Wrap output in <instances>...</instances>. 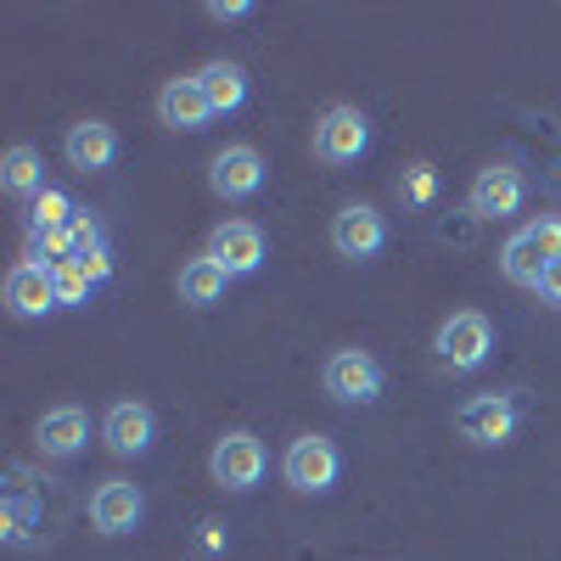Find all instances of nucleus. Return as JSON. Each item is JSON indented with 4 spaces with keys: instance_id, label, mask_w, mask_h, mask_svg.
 Here are the masks:
<instances>
[{
    "instance_id": "27",
    "label": "nucleus",
    "mask_w": 561,
    "mask_h": 561,
    "mask_svg": "<svg viewBox=\"0 0 561 561\" xmlns=\"http://www.w3.org/2000/svg\"><path fill=\"white\" fill-rule=\"evenodd\" d=\"M79 264H84V275L96 280V287H102V280H113V259H107V253H84Z\"/></svg>"
},
{
    "instance_id": "1",
    "label": "nucleus",
    "mask_w": 561,
    "mask_h": 561,
    "mask_svg": "<svg viewBox=\"0 0 561 561\" xmlns=\"http://www.w3.org/2000/svg\"><path fill=\"white\" fill-rule=\"evenodd\" d=\"M561 259V219H534V225H523L517 237H511L505 248H500V270H505V280L511 287H534L539 293V280H545V270Z\"/></svg>"
},
{
    "instance_id": "28",
    "label": "nucleus",
    "mask_w": 561,
    "mask_h": 561,
    "mask_svg": "<svg viewBox=\"0 0 561 561\" xmlns=\"http://www.w3.org/2000/svg\"><path fill=\"white\" fill-rule=\"evenodd\" d=\"M539 298H550V304H561V259L545 270V280H539Z\"/></svg>"
},
{
    "instance_id": "16",
    "label": "nucleus",
    "mask_w": 561,
    "mask_h": 561,
    "mask_svg": "<svg viewBox=\"0 0 561 561\" xmlns=\"http://www.w3.org/2000/svg\"><path fill=\"white\" fill-rule=\"evenodd\" d=\"M158 118L169 124V129H208V118H214V107H208V96H203V79L197 73H180V79H169L163 90H158Z\"/></svg>"
},
{
    "instance_id": "9",
    "label": "nucleus",
    "mask_w": 561,
    "mask_h": 561,
    "mask_svg": "<svg viewBox=\"0 0 561 561\" xmlns=\"http://www.w3.org/2000/svg\"><path fill=\"white\" fill-rule=\"evenodd\" d=\"M264 158H259V147H219L214 152V163H208V185H214V197H225V203H248V197H259L264 192Z\"/></svg>"
},
{
    "instance_id": "5",
    "label": "nucleus",
    "mask_w": 561,
    "mask_h": 561,
    "mask_svg": "<svg viewBox=\"0 0 561 561\" xmlns=\"http://www.w3.org/2000/svg\"><path fill=\"white\" fill-rule=\"evenodd\" d=\"M320 382H325V393H332L337 404H377L382 399V365L370 359L365 348H337L332 359H325Z\"/></svg>"
},
{
    "instance_id": "19",
    "label": "nucleus",
    "mask_w": 561,
    "mask_h": 561,
    "mask_svg": "<svg viewBox=\"0 0 561 561\" xmlns=\"http://www.w3.org/2000/svg\"><path fill=\"white\" fill-rule=\"evenodd\" d=\"M197 79H203V96H208L214 118L248 107V68H242V62H225V57H219V62H203Z\"/></svg>"
},
{
    "instance_id": "17",
    "label": "nucleus",
    "mask_w": 561,
    "mask_h": 561,
    "mask_svg": "<svg viewBox=\"0 0 561 561\" xmlns=\"http://www.w3.org/2000/svg\"><path fill=\"white\" fill-rule=\"evenodd\" d=\"M90 438V415L79 404H57V410H45L39 415V427H34V444L39 455H51V460H73Z\"/></svg>"
},
{
    "instance_id": "26",
    "label": "nucleus",
    "mask_w": 561,
    "mask_h": 561,
    "mask_svg": "<svg viewBox=\"0 0 561 561\" xmlns=\"http://www.w3.org/2000/svg\"><path fill=\"white\" fill-rule=\"evenodd\" d=\"M208 18L214 23H242V18H253V7H248V0H214Z\"/></svg>"
},
{
    "instance_id": "12",
    "label": "nucleus",
    "mask_w": 561,
    "mask_h": 561,
    "mask_svg": "<svg viewBox=\"0 0 561 561\" xmlns=\"http://www.w3.org/2000/svg\"><path fill=\"white\" fill-rule=\"evenodd\" d=\"M7 309H12L18 320H45L51 309H62L51 270H45V264H34V259L12 264V275H7Z\"/></svg>"
},
{
    "instance_id": "24",
    "label": "nucleus",
    "mask_w": 561,
    "mask_h": 561,
    "mask_svg": "<svg viewBox=\"0 0 561 561\" xmlns=\"http://www.w3.org/2000/svg\"><path fill=\"white\" fill-rule=\"evenodd\" d=\"M399 197H404L410 208H427V203L438 197V169H433V163H410L404 180H399Z\"/></svg>"
},
{
    "instance_id": "15",
    "label": "nucleus",
    "mask_w": 561,
    "mask_h": 561,
    "mask_svg": "<svg viewBox=\"0 0 561 561\" xmlns=\"http://www.w3.org/2000/svg\"><path fill=\"white\" fill-rule=\"evenodd\" d=\"M62 158H68L79 174H102V169H113V163H118V129L102 124V118L73 124L68 140H62Z\"/></svg>"
},
{
    "instance_id": "23",
    "label": "nucleus",
    "mask_w": 561,
    "mask_h": 561,
    "mask_svg": "<svg viewBox=\"0 0 561 561\" xmlns=\"http://www.w3.org/2000/svg\"><path fill=\"white\" fill-rule=\"evenodd\" d=\"M51 280H57V298H62V309H79V304H90V287H96V280L84 275V264H79V259L57 264V270H51Z\"/></svg>"
},
{
    "instance_id": "10",
    "label": "nucleus",
    "mask_w": 561,
    "mask_h": 561,
    "mask_svg": "<svg viewBox=\"0 0 561 561\" xmlns=\"http://www.w3.org/2000/svg\"><path fill=\"white\" fill-rule=\"evenodd\" d=\"M332 248H337V259H377L382 248H388V219L370 208V203H348V208H337V219H332Z\"/></svg>"
},
{
    "instance_id": "3",
    "label": "nucleus",
    "mask_w": 561,
    "mask_h": 561,
    "mask_svg": "<svg viewBox=\"0 0 561 561\" xmlns=\"http://www.w3.org/2000/svg\"><path fill=\"white\" fill-rule=\"evenodd\" d=\"M370 152V118L359 113V107H325L320 118H314V158L320 163H332V169H343V163H359Z\"/></svg>"
},
{
    "instance_id": "14",
    "label": "nucleus",
    "mask_w": 561,
    "mask_h": 561,
    "mask_svg": "<svg viewBox=\"0 0 561 561\" xmlns=\"http://www.w3.org/2000/svg\"><path fill=\"white\" fill-rule=\"evenodd\" d=\"M140 517H147V500H140L135 483H124V478L96 483V494H90V523L102 534H135Z\"/></svg>"
},
{
    "instance_id": "29",
    "label": "nucleus",
    "mask_w": 561,
    "mask_h": 561,
    "mask_svg": "<svg viewBox=\"0 0 561 561\" xmlns=\"http://www.w3.org/2000/svg\"><path fill=\"white\" fill-rule=\"evenodd\" d=\"M203 550H225V528L219 523H203Z\"/></svg>"
},
{
    "instance_id": "7",
    "label": "nucleus",
    "mask_w": 561,
    "mask_h": 561,
    "mask_svg": "<svg viewBox=\"0 0 561 561\" xmlns=\"http://www.w3.org/2000/svg\"><path fill=\"white\" fill-rule=\"evenodd\" d=\"M517 399H505V393H478V399H466L460 410H455V427H460V438H472V444H483V449H494V444H511V433H517Z\"/></svg>"
},
{
    "instance_id": "20",
    "label": "nucleus",
    "mask_w": 561,
    "mask_h": 561,
    "mask_svg": "<svg viewBox=\"0 0 561 561\" xmlns=\"http://www.w3.org/2000/svg\"><path fill=\"white\" fill-rule=\"evenodd\" d=\"M0 185H7L12 197L34 203V197L45 192V163H39V152H34V147H12L7 158H0Z\"/></svg>"
},
{
    "instance_id": "13",
    "label": "nucleus",
    "mask_w": 561,
    "mask_h": 561,
    "mask_svg": "<svg viewBox=\"0 0 561 561\" xmlns=\"http://www.w3.org/2000/svg\"><path fill=\"white\" fill-rule=\"evenodd\" d=\"M102 438H107L113 455H147L152 438H158V415L140 404V399H118L102 415Z\"/></svg>"
},
{
    "instance_id": "8",
    "label": "nucleus",
    "mask_w": 561,
    "mask_h": 561,
    "mask_svg": "<svg viewBox=\"0 0 561 561\" xmlns=\"http://www.w3.org/2000/svg\"><path fill=\"white\" fill-rule=\"evenodd\" d=\"M523 197H528L523 169H511V163H489V169H478L472 192H466V214H472V219H511V214L523 208Z\"/></svg>"
},
{
    "instance_id": "18",
    "label": "nucleus",
    "mask_w": 561,
    "mask_h": 561,
    "mask_svg": "<svg viewBox=\"0 0 561 561\" xmlns=\"http://www.w3.org/2000/svg\"><path fill=\"white\" fill-rule=\"evenodd\" d=\"M225 287H230V270H225L219 259L197 253V259L180 264V304H185V309H214V304H225Z\"/></svg>"
},
{
    "instance_id": "6",
    "label": "nucleus",
    "mask_w": 561,
    "mask_h": 561,
    "mask_svg": "<svg viewBox=\"0 0 561 561\" xmlns=\"http://www.w3.org/2000/svg\"><path fill=\"white\" fill-rule=\"evenodd\" d=\"M208 472H214V483L230 489V494L259 489V478H264V444H259L253 433H225V438L214 444V455H208Z\"/></svg>"
},
{
    "instance_id": "4",
    "label": "nucleus",
    "mask_w": 561,
    "mask_h": 561,
    "mask_svg": "<svg viewBox=\"0 0 561 561\" xmlns=\"http://www.w3.org/2000/svg\"><path fill=\"white\" fill-rule=\"evenodd\" d=\"M337 472H343V455H337L332 438H320V433L293 438L287 455H280V478H287L298 494H325L337 483Z\"/></svg>"
},
{
    "instance_id": "25",
    "label": "nucleus",
    "mask_w": 561,
    "mask_h": 561,
    "mask_svg": "<svg viewBox=\"0 0 561 561\" xmlns=\"http://www.w3.org/2000/svg\"><path fill=\"white\" fill-rule=\"evenodd\" d=\"M28 528H34V505H28V500H12V505H7V539H12V545H34Z\"/></svg>"
},
{
    "instance_id": "2",
    "label": "nucleus",
    "mask_w": 561,
    "mask_h": 561,
    "mask_svg": "<svg viewBox=\"0 0 561 561\" xmlns=\"http://www.w3.org/2000/svg\"><path fill=\"white\" fill-rule=\"evenodd\" d=\"M433 354H438V365H449V370H478V365L494 354V325H489V314H478V309L449 314V320L438 325V337H433Z\"/></svg>"
},
{
    "instance_id": "11",
    "label": "nucleus",
    "mask_w": 561,
    "mask_h": 561,
    "mask_svg": "<svg viewBox=\"0 0 561 561\" xmlns=\"http://www.w3.org/2000/svg\"><path fill=\"white\" fill-rule=\"evenodd\" d=\"M203 253L219 259V264L230 270V280L253 275V270L264 264V230H259L253 219H225V225H214V237H208Z\"/></svg>"
},
{
    "instance_id": "21",
    "label": "nucleus",
    "mask_w": 561,
    "mask_h": 561,
    "mask_svg": "<svg viewBox=\"0 0 561 561\" xmlns=\"http://www.w3.org/2000/svg\"><path fill=\"white\" fill-rule=\"evenodd\" d=\"M73 219V203L57 192V185H45V192L28 203V237H45V230H68Z\"/></svg>"
},
{
    "instance_id": "22",
    "label": "nucleus",
    "mask_w": 561,
    "mask_h": 561,
    "mask_svg": "<svg viewBox=\"0 0 561 561\" xmlns=\"http://www.w3.org/2000/svg\"><path fill=\"white\" fill-rule=\"evenodd\" d=\"M68 242H73V259H84V253H107V230H102V219L90 214V208H73V219H68Z\"/></svg>"
}]
</instances>
